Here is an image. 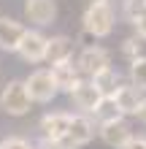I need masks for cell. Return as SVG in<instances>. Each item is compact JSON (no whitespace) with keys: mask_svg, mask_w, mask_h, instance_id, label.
<instances>
[{"mask_svg":"<svg viewBox=\"0 0 146 149\" xmlns=\"http://www.w3.org/2000/svg\"><path fill=\"white\" fill-rule=\"evenodd\" d=\"M68 95H71L73 106L79 109L81 114H92V117H95L98 106L103 103V95H100V90H98V87L92 84V79H81V81L76 84Z\"/></svg>","mask_w":146,"mask_h":149,"instance_id":"5","label":"cell"},{"mask_svg":"<svg viewBox=\"0 0 146 149\" xmlns=\"http://www.w3.org/2000/svg\"><path fill=\"white\" fill-rule=\"evenodd\" d=\"M89 3H106V0H87V6H89Z\"/></svg>","mask_w":146,"mask_h":149,"instance_id":"25","label":"cell"},{"mask_svg":"<svg viewBox=\"0 0 146 149\" xmlns=\"http://www.w3.org/2000/svg\"><path fill=\"white\" fill-rule=\"evenodd\" d=\"M116 117H122V111L116 109V103L111 100V98H103V103L95 111V119L98 122H106V119H116Z\"/></svg>","mask_w":146,"mask_h":149,"instance_id":"18","label":"cell"},{"mask_svg":"<svg viewBox=\"0 0 146 149\" xmlns=\"http://www.w3.org/2000/svg\"><path fill=\"white\" fill-rule=\"evenodd\" d=\"M81 27L92 38H108L111 33H114V27H116L114 6H111L108 0L106 3H89L87 11H84V16H81Z\"/></svg>","mask_w":146,"mask_h":149,"instance_id":"1","label":"cell"},{"mask_svg":"<svg viewBox=\"0 0 146 149\" xmlns=\"http://www.w3.org/2000/svg\"><path fill=\"white\" fill-rule=\"evenodd\" d=\"M71 117L73 114L68 111H51V114H44L41 117V136L44 138H62L68 133V125H71Z\"/></svg>","mask_w":146,"mask_h":149,"instance_id":"13","label":"cell"},{"mask_svg":"<svg viewBox=\"0 0 146 149\" xmlns=\"http://www.w3.org/2000/svg\"><path fill=\"white\" fill-rule=\"evenodd\" d=\"M73 57V41L68 36H51L46 41V57L44 63L54 65V63H62V60H71Z\"/></svg>","mask_w":146,"mask_h":149,"instance_id":"14","label":"cell"},{"mask_svg":"<svg viewBox=\"0 0 146 149\" xmlns=\"http://www.w3.org/2000/svg\"><path fill=\"white\" fill-rule=\"evenodd\" d=\"M98 133V122L92 119V114H73L71 117V125H68V141H71L76 149L87 146Z\"/></svg>","mask_w":146,"mask_h":149,"instance_id":"6","label":"cell"},{"mask_svg":"<svg viewBox=\"0 0 146 149\" xmlns=\"http://www.w3.org/2000/svg\"><path fill=\"white\" fill-rule=\"evenodd\" d=\"M76 65L81 68V73L87 79H92L95 73H100L103 68L111 65V52L103 49V46H84L79 60H76Z\"/></svg>","mask_w":146,"mask_h":149,"instance_id":"7","label":"cell"},{"mask_svg":"<svg viewBox=\"0 0 146 149\" xmlns=\"http://www.w3.org/2000/svg\"><path fill=\"white\" fill-rule=\"evenodd\" d=\"M24 33H27V27L22 22L11 19V16H0V49L3 52H16Z\"/></svg>","mask_w":146,"mask_h":149,"instance_id":"12","label":"cell"},{"mask_svg":"<svg viewBox=\"0 0 146 149\" xmlns=\"http://www.w3.org/2000/svg\"><path fill=\"white\" fill-rule=\"evenodd\" d=\"M98 136L103 138V144H106V146L122 149L133 138V127H130V122H127L125 117H116V119L98 122Z\"/></svg>","mask_w":146,"mask_h":149,"instance_id":"4","label":"cell"},{"mask_svg":"<svg viewBox=\"0 0 146 149\" xmlns=\"http://www.w3.org/2000/svg\"><path fill=\"white\" fill-rule=\"evenodd\" d=\"M135 117H138V122H143V125H146V95L141 98V106H138V114H135Z\"/></svg>","mask_w":146,"mask_h":149,"instance_id":"24","label":"cell"},{"mask_svg":"<svg viewBox=\"0 0 146 149\" xmlns=\"http://www.w3.org/2000/svg\"><path fill=\"white\" fill-rule=\"evenodd\" d=\"M141 98H143V92L138 90V87H133L130 81H122L116 87V92L111 95V100L116 103V109L122 111V117H135L138 114V106H141Z\"/></svg>","mask_w":146,"mask_h":149,"instance_id":"10","label":"cell"},{"mask_svg":"<svg viewBox=\"0 0 146 149\" xmlns=\"http://www.w3.org/2000/svg\"><path fill=\"white\" fill-rule=\"evenodd\" d=\"M35 149H76V146L68 141V136H62V138H41Z\"/></svg>","mask_w":146,"mask_h":149,"instance_id":"20","label":"cell"},{"mask_svg":"<svg viewBox=\"0 0 146 149\" xmlns=\"http://www.w3.org/2000/svg\"><path fill=\"white\" fill-rule=\"evenodd\" d=\"M0 149H35L27 138H22V136H8L0 141Z\"/></svg>","mask_w":146,"mask_h":149,"instance_id":"21","label":"cell"},{"mask_svg":"<svg viewBox=\"0 0 146 149\" xmlns=\"http://www.w3.org/2000/svg\"><path fill=\"white\" fill-rule=\"evenodd\" d=\"M30 106H33V98H30L24 81H8L3 87V92H0V109L8 117H24V114H30Z\"/></svg>","mask_w":146,"mask_h":149,"instance_id":"2","label":"cell"},{"mask_svg":"<svg viewBox=\"0 0 146 149\" xmlns=\"http://www.w3.org/2000/svg\"><path fill=\"white\" fill-rule=\"evenodd\" d=\"M24 16L38 27H49L57 19V3L54 0H24Z\"/></svg>","mask_w":146,"mask_h":149,"instance_id":"11","label":"cell"},{"mask_svg":"<svg viewBox=\"0 0 146 149\" xmlns=\"http://www.w3.org/2000/svg\"><path fill=\"white\" fill-rule=\"evenodd\" d=\"M122 149H146V136H135V133H133V138H130Z\"/></svg>","mask_w":146,"mask_h":149,"instance_id":"22","label":"cell"},{"mask_svg":"<svg viewBox=\"0 0 146 149\" xmlns=\"http://www.w3.org/2000/svg\"><path fill=\"white\" fill-rule=\"evenodd\" d=\"M24 87H27L30 98L33 103H51L57 98V84H54V76H51V71H33L27 79H24Z\"/></svg>","mask_w":146,"mask_h":149,"instance_id":"3","label":"cell"},{"mask_svg":"<svg viewBox=\"0 0 146 149\" xmlns=\"http://www.w3.org/2000/svg\"><path fill=\"white\" fill-rule=\"evenodd\" d=\"M46 41L49 38L41 30H27L16 52H19V57L24 60V63H44V57H46Z\"/></svg>","mask_w":146,"mask_h":149,"instance_id":"8","label":"cell"},{"mask_svg":"<svg viewBox=\"0 0 146 149\" xmlns=\"http://www.w3.org/2000/svg\"><path fill=\"white\" fill-rule=\"evenodd\" d=\"M127 79H130L133 87H138L141 92H146V60H135V63H130Z\"/></svg>","mask_w":146,"mask_h":149,"instance_id":"17","label":"cell"},{"mask_svg":"<svg viewBox=\"0 0 146 149\" xmlns=\"http://www.w3.org/2000/svg\"><path fill=\"white\" fill-rule=\"evenodd\" d=\"M92 84L100 90V95L103 98H111V95L116 92V87L122 84V73L116 71L114 65H108V68H103L100 73H95L92 76Z\"/></svg>","mask_w":146,"mask_h":149,"instance_id":"15","label":"cell"},{"mask_svg":"<svg viewBox=\"0 0 146 149\" xmlns=\"http://www.w3.org/2000/svg\"><path fill=\"white\" fill-rule=\"evenodd\" d=\"M133 27H135V33H138L141 38H146V11H143L135 22H133Z\"/></svg>","mask_w":146,"mask_h":149,"instance_id":"23","label":"cell"},{"mask_svg":"<svg viewBox=\"0 0 146 149\" xmlns=\"http://www.w3.org/2000/svg\"><path fill=\"white\" fill-rule=\"evenodd\" d=\"M146 11V0H125V16H127V22H135L138 16Z\"/></svg>","mask_w":146,"mask_h":149,"instance_id":"19","label":"cell"},{"mask_svg":"<svg viewBox=\"0 0 146 149\" xmlns=\"http://www.w3.org/2000/svg\"><path fill=\"white\" fill-rule=\"evenodd\" d=\"M49 71H51V76H54V84H57L60 92H71L73 87L84 79L81 68L73 63V57H71V60H62V63H54Z\"/></svg>","mask_w":146,"mask_h":149,"instance_id":"9","label":"cell"},{"mask_svg":"<svg viewBox=\"0 0 146 149\" xmlns=\"http://www.w3.org/2000/svg\"><path fill=\"white\" fill-rule=\"evenodd\" d=\"M122 57L127 63H135V60H146V38H141L138 33L130 36L122 43Z\"/></svg>","mask_w":146,"mask_h":149,"instance_id":"16","label":"cell"}]
</instances>
